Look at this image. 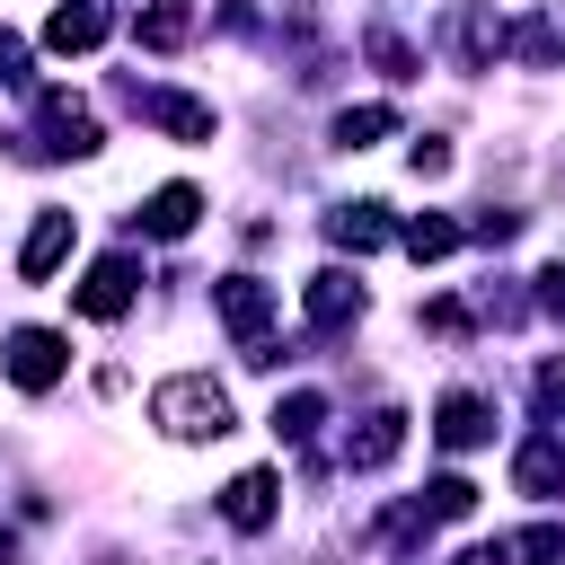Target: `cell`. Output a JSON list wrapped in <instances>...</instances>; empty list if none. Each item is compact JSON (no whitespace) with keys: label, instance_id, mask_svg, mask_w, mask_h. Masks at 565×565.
Segmentation results:
<instances>
[{"label":"cell","instance_id":"obj_1","mask_svg":"<svg viewBox=\"0 0 565 565\" xmlns=\"http://www.w3.org/2000/svg\"><path fill=\"white\" fill-rule=\"evenodd\" d=\"M150 415H159L177 441H221V433H230V397H221L212 380H168V388L150 397Z\"/></svg>","mask_w":565,"mask_h":565},{"label":"cell","instance_id":"obj_2","mask_svg":"<svg viewBox=\"0 0 565 565\" xmlns=\"http://www.w3.org/2000/svg\"><path fill=\"white\" fill-rule=\"evenodd\" d=\"M212 300H221V327H230V335L247 344V362H274V344H265V318H274V291H265L256 274H230V282H221Z\"/></svg>","mask_w":565,"mask_h":565},{"label":"cell","instance_id":"obj_3","mask_svg":"<svg viewBox=\"0 0 565 565\" xmlns=\"http://www.w3.org/2000/svg\"><path fill=\"white\" fill-rule=\"evenodd\" d=\"M9 380L18 388H53L62 380V335L53 327H18L9 335Z\"/></svg>","mask_w":565,"mask_h":565},{"label":"cell","instance_id":"obj_4","mask_svg":"<svg viewBox=\"0 0 565 565\" xmlns=\"http://www.w3.org/2000/svg\"><path fill=\"white\" fill-rule=\"evenodd\" d=\"M132 309V256H97L79 282V318H124Z\"/></svg>","mask_w":565,"mask_h":565},{"label":"cell","instance_id":"obj_5","mask_svg":"<svg viewBox=\"0 0 565 565\" xmlns=\"http://www.w3.org/2000/svg\"><path fill=\"white\" fill-rule=\"evenodd\" d=\"M44 150H97V115L79 106V97H62V88H44Z\"/></svg>","mask_w":565,"mask_h":565},{"label":"cell","instance_id":"obj_6","mask_svg":"<svg viewBox=\"0 0 565 565\" xmlns=\"http://www.w3.org/2000/svg\"><path fill=\"white\" fill-rule=\"evenodd\" d=\"M62 256H71V212H35V230H26V247H18V274L44 282Z\"/></svg>","mask_w":565,"mask_h":565},{"label":"cell","instance_id":"obj_7","mask_svg":"<svg viewBox=\"0 0 565 565\" xmlns=\"http://www.w3.org/2000/svg\"><path fill=\"white\" fill-rule=\"evenodd\" d=\"M97 35H106V9H97V0H62V9L44 18V44H53V53H88Z\"/></svg>","mask_w":565,"mask_h":565},{"label":"cell","instance_id":"obj_8","mask_svg":"<svg viewBox=\"0 0 565 565\" xmlns=\"http://www.w3.org/2000/svg\"><path fill=\"white\" fill-rule=\"evenodd\" d=\"M194 212H203V194H194V185H159L132 221H141L150 238H185V230H194Z\"/></svg>","mask_w":565,"mask_h":565},{"label":"cell","instance_id":"obj_9","mask_svg":"<svg viewBox=\"0 0 565 565\" xmlns=\"http://www.w3.org/2000/svg\"><path fill=\"white\" fill-rule=\"evenodd\" d=\"M300 309H309V327H344V318L362 309V282H353V274H309Z\"/></svg>","mask_w":565,"mask_h":565},{"label":"cell","instance_id":"obj_10","mask_svg":"<svg viewBox=\"0 0 565 565\" xmlns=\"http://www.w3.org/2000/svg\"><path fill=\"white\" fill-rule=\"evenodd\" d=\"M397 441H406V415H388V406H380V415H362V433L344 441V468H388V459H397Z\"/></svg>","mask_w":565,"mask_h":565},{"label":"cell","instance_id":"obj_11","mask_svg":"<svg viewBox=\"0 0 565 565\" xmlns=\"http://www.w3.org/2000/svg\"><path fill=\"white\" fill-rule=\"evenodd\" d=\"M221 512H230V530H265V521H274V477H265V468H247V477H230V494H221Z\"/></svg>","mask_w":565,"mask_h":565},{"label":"cell","instance_id":"obj_12","mask_svg":"<svg viewBox=\"0 0 565 565\" xmlns=\"http://www.w3.org/2000/svg\"><path fill=\"white\" fill-rule=\"evenodd\" d=\"M433 433H441L450 450H477V441L494 433V424H486V397H468V388H459V397H441V424H433Z\"/></svg>","mask_w":565,"mask_h":565},{"label":"cell","instance_id":"obj_13","mask_svg":"<svg viewBox=\"0 0 565 565\" xmlns=\"http://www.w3.org/2000/svg\"><path fill=\"white\" fill-rule=\"evenodd\" d=\"M141 115L168 124L177 141H212V106H194V97H141Z\"/></svg>","mask_w":565,"mask_h":565},{"label":"cell","instance_id":"obj_14","mask_svg":"<svg viewBox=\"0 0 565 565\" xmlns=\"http://www.w3.org/2000/svg\"><path fill=\"white\" fill-rule=\"evenodd\" d=\"M512 477H521V494H556V486H565V450H556V441H530V450L512 459Z\"/></svg>","mask_w":565,"mask_h":565},{"label":"cell","instance_id":"obj_15","mask_svg":"<svg viewBox=\"0 0 565 565\" xmlns=\"http://www.w3.org/2000/svg\"><path fill=\"white\" fill-rule=\"evenodd\" d=\"M185 35H194V9H185V0L141 9V44H150V53H168V44H185Z\"/></svg>","mask_w":565,"mask_h":565},{"label":"cell","instance_id":"obj_16","mask_svg":"<svg viewBox=\"0 0 565 565\" xmlns=\"http://www.w3.org/2000/svg\"><path fill=\"white\" fill-rule=\"evenodd\" d=\"M327 238H335V247H380L388 221H380V203H344V212L327 221Z\"/></svg>","mask_w":565,"mask_h":565},{"label":"cell","instance_id":"obj_17","mask_svg":"<svg viewBox=\"0 0 565 565\" xmlns=\"http://www.w3.org/2000/svg\"><path fill=\"white\" fill-rule=\"evenodd\" d=\"M318 415H327V406H318V388L274 397V433H282V441H309V433H318Z\"/></svg>","mask_w":565,"mask_h":565},{"label":"cell","instance_id":"obj_18","mask_svg":"<svg viewBox=\"0 0 565 565\" xmlns=\"http://www.w3.org/2000/svg\"><path fill=\"white\" fill-rule=\"evenodd\" d=\"M388 124H397L388 106H344V115H335V141H344V150H371Z\"/></svg>","mask_w":565,"mask_h":565},{"label":"cell","instance_id":"obj_19","mask_svg":"<svg viewBox=\"0 0 565 565\" xmlns=\"http://www.w3.org/2000/svg\"><path fill=\"white\" fill-rule=\"evenodd\" d=\"M459 247V221H406V256H450Z\"/></svg>","mask_w":565,"mask_h":565},{"label":"cell","instance_id":"obj_20","mask_svg":"<svg viewBox=\"0 0 565 565\" xmlns=\"http://www.w3.org/2000/svg\"><path fill=\"white\" fill-rule=\"evenodd\" d=\"M424 512H433V521H468V512H477V486H468V477H441Z\"/></svg>","mask_w":565,"mask_h":565},{"label":"cell","instance_id":"obj_21","mask_svg":"<svg viewBox=\"0 0 565 565\" xmlns=\"http://www.w3.org/2000/svg\"><path fill=\"white\" fill-rule=\"evenodd\" d=\"M521 556H530V565H565V530H556V521L521 530Z\"/></svg>","mask_w":565,"mask_h":565},{"label":"cell","instance_id":"obj_22","mask_svg":"<svg viewBox=\"0 0 565 565\" xmlns=\"http://www.w3.org/2000/svg\"><path fill=\"white\" fill-rule=\"evenodd\" d=\"M406 168H415V177H450V150H441V141H433V132H424V141H415V150H406Z\"/></svg>","mask_w":565,"mask_h":565},{"label":"cell","instance_id":"obj_23","mask_svg":"<svg viewBox=\"0 0 565 565\" xmlns=\"http://www.w3.org/2000/svg\"><path fill=\"white\" fill-rule=\"evenodd\" d=\"M539 406H547V415L565 406V362H547V371H539Z\"/></svg>","mask_w":565,"mask_h":565},{"label":"cell","instance_id":"obj_24","mask_svg":"<svg viewBox=\"0 0 565 565\" xmlns=\"http://www.w3.org/2000/svg\"><path fill=\"white\" fill-rule=\"evenodd\" d=\"M539 309H565V265H556V274H539Z\"/></svg>","mask_w":565,"mask_h":565},{"label":"cell","instance_id":"obj_25","mask_svg":"<svg viewBox=\"0 0 565 565\" xmlns=\"http://www.w3.org/2000/svg\"><path fill=\"white\" fill-rule=\"evenodd\" d=\"M459 565H503V547H477V556H459Z\"/></svg>","mask_w":565,"mask_h":565}]
</instances>
